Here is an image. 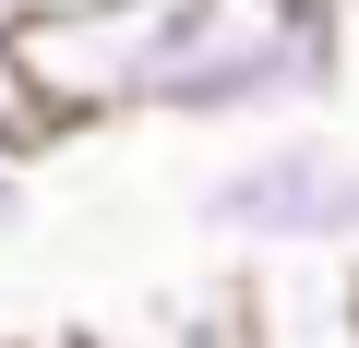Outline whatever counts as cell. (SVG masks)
I'll list each match as a JSON object with an SVG mask.
<instances>
[{"label":"cell","instance_id":"cell-1","mask_svg":"<svg viewBox=\"0 0 359 348\" xmlns=\"http://www.w3.org/2000/svg\"><path fill=\"white\" fill-rule=\"evenodd\" d=\"M323 96H347V0H156L132 120L264 132Z\"/></svg>","mask_w":359,"mask_h":348},{"label":"cell","instance_id":"cell-2","mask_svg":"<svg viewBox=\"0 0 359 348\" xmlns=\"http://www.w3.org/2000/svg\"><path fill=\"white\" fill-rule=\"evenodd\" d=\"M204 240L228 252H359V156L323 132H264L192 193Z\"/></svg>","mask_w":359,"mask_h":348},{"label":"cell","instance_id":"cell-3","mask_svg":"<svg viewBox=\"0 0 359 348\" xmlns=\"http://www.w3.org/2000/svg\"><path fill=\"white\" fill-rule=\"evenodd\" d=\"M144 37H156V0L36 13V25H25V72H36V96H48V132L132 120V108H144Z\"/></svg>","mask_w":359,"mask_h":348},{"label":"cell","instance_id":"cell-4","mask_svg":"<svg viewBox=\"0 0 359 348\" xmlns=\"http://www.w3.org/2000/svg\"><path fill=\"white\" fill-rule=\"evenodd\" d=\"M216 288L240 348H359V252H240Z\"/></svg>","mask_w":359,"mask_h":348},{"label":"cell","instance_id":"cell-5","mask_svg":"<svg viewBox=\"0 0 359 348\" xmlns=\"http://www.w3.org/2000/svg\"><path fill=\"white\" fill-rule=\"evenodd\" d=\"M108 348H240V336H228V288H204V300H144Z\"/></svg>","mask_w":359,"mask_h":348},{"label":"cell","instance_id":"cell-6","mask_svg":"<svg viewBox=\"0 0 359 348\" xmlns=\"http://www.w3.org/2000/svg\"><path fill=\"white\" fill-rule=\"evenodd\" d=\"M36 144H48V132H13V120H0V240L36 217Z\"/></svg>","mask_w":359,"mask_h":348},{"label":"cell","instance_id":"cell-7","mask_svg":"<svg viewBox=\"0 0 359 348\" xmlns=\"http://www.w3.org/2000/svg\"><path fill=\"white\" fill-rule=\"evenodd\" d=\"M0 120H13V132H48V96H36L25 49H0Z\"/></svg>","mask_w":359,"mask_h":348},{"label":"cell","instance_id":"cell-8","mask_svg":"<svg viewBox=\"0 0 359 348\" xmlns=\"http://www.w3.org/2000/svg\"><path fill=\"white\" fill-rule=\"evenodd\" d=\"M48 13V0H0V49H25V25Z\"/></svg>","mask_w":359,"mask_h":348},{"label":"cell","instance_id":"cell-9","mask_svg":"<svg viewBox=\"0 0 359 348\" xmlns=\"http://www.w3.org/2000/svg\"><path fill=\"white\" fill-rule=\"evenodd\" d=\"M13 348H108V336H84V324H72V336H13Z\"/></svg>","mask_w":359,"mask_h":348},{"label":"cell","instance_id":"cell-10","mask_svg":"<svg viewBox=\"0 0 359 348\" xmlns=\"http://www.w3.org/2000/svg\"><path fill=\"white\" fill-rule=\"evenodd\" d=\"M347 13H359V0H347Z\"/></svg>","mask_w":359,"mask_h":348}]
</instances>
